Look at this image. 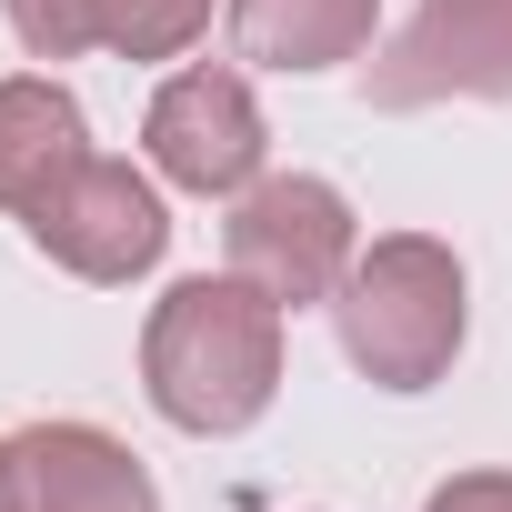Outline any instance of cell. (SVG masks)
Returning a JSON list of instances; mask_svg holds the SVG:
<instances>
[{
    "instance_id": "cell-1",
    "label": "cell",
    "mask_w": 512,
    "mask_h": 512,
    "mask_svg": "<svg viewBox=\"0 0 512 512\" xmlns=\"http://www.w3.org/2000/svg\"><path fill=\"white\" fill-rule=\"evenodd\" d=\"M141 382H151L161 422H181V432H241V422H262L272 392H282V302L251 292L241 272L181 282L151 312Z\"/></svg>"
},
{
    "instance_id": "cell-2",
    "label": "cell",
    "mask_w": 512,
    "mask_h": 512,
    "mask_svg": "<svg viewBox=\"0 0 512 512\" xmlns=\"http://www.w3.org/2000/svg\"><path fill=\"white\" fill-rule=\"evenodd\" d=\"M332 312H342V352L382 392H422L462 352V262L422 231H392V241L352 251Z\"/></svg>"
},
{
    "instance_id": "cell-3",
    "label": "cell",
    "mask_w": 512,
    "mask_h": 512,
    "mask_svg": "<svg viewBox=\"0 0 512 512\" xmlns=\"http://www.w3.org/2000/svg\"><path fill=\"white\" fill-rule=\"evenodd\" d=\"M231 241V272L251 292H272L282 312L292 302H332L342 272H352V201L312 171H282V181H251L221 221Z\"/></svg>"
},
{
    "instance_id": "cell-4",
    "label": "cell",
    "mask_w": 512,
    "mask_h": 512,
    "mask_svg": "<svg viewBox=\"0 0 512 512\" xmlns=\"http://www.w3.org/2000/svg\"><path fill=\"white\" fill-rule=\"evenodd\" d=\"M382 111H432V101H512V0H422L372 61Z\"/></svg>"
},
{
    "instance_id": "cell-5",
    "label": "cell",
    "mask_w": 512,
    "mask_h": 512,
    "mask_svg": "<svg viewBox=\"0 0 512 512\" xmlns=\"http://www.w3.org/2000/svg\"><path fill=\"white\" fill-rule=\"evenodd\" d=\"M31 241L51 251L61 272H81V282H131V272L161 262L171 221H161V191H151L131 161H101V151H91V161L31 211Z\"/></svg>"
},
{
    "instance_id": "cell-6",
    "label": "cell",
    "mask_w": 512,
    "mask_h": 512,
    "mask_svg": "<svg viewBox=\"0 0 512 512\" xmlns=\"http://www.w3.org/2000/svg\"><path fill=\"white\" fill-rule=\"evenodd\" d=\"M161 181L181 191H251V171H262V111H251V81L241 71H181L161 81L151 121H141Z\"/></svg>"
},
{
    "instance_id": "cell-7",
    "label": "cell",
    "mask_w": 512,
    "mask_h": 512,
    "mask_svg": "<svg viewBox=\"0 0 512 512\" xmlns=\"http://www.w3.org/2000/svg\"><path fill=\"white\" fill-rule=\"evenodd\" d=\"M0 512H161L151 472L91 422H31L0 442Z\"/></svg>"
},
{
    "instance_id": "cell-8",
    "label": "cell",
    "mask_w": 512,
    "mask_h": 512,
    "mask_svg": "<svg viewBox=\"0 0 512 512\" xmlns=\"http://www.w3.org/2000/svg\"><path fill=\"white\" fill-rule=\"evenodd\" d=\"M11 31L41 51V61H71V51H121V61H171L191 51V31L211 21V0H0Z\"/></svg>"
},
{
    "instance_id": "cell-9",
    "label": "cell",
    "mask_w": 512,
    "mask_h": 512,
    "mask_svg": "<svg viewBox=\"0 0 512 512\" xmlns=\"http://www.w3.org/2000/svg\"><path fill=\"white\" fill-rule=\"evenodd\" d=\"M81 161H91V131L61 81H0V211L31 221Z\"/></svg>"
},
{
    "instance_id": "cell-10",
    "label": "cell",
    "mask_w": 512,
    "mask_h": 512,
    "mask_svg": "<svg viewBox=\"0 0 512 512\" xmlns=\"http://www.w3.org/2000/svg\"><path fill=\"white\" fill-rule=\"evenodd\" d=\"M382 0H231V41L262 71H332L362 61Z\"/></svg>"
},
{
    "instance_id": "cell-11",
    "label": "cell",
    "mask_w": 512,
    "mask_h": 512,
    "mask_svg": "<svg viewBox=\"0 0 512 512\" xmlns=\"http://www.w3.org/2000/svg\"><path fill=\"white\" fill-rule=\"evenodd\" d=\"M422 512H512V472H462V482H442Z\"/></svg>"
}]
</instances>
